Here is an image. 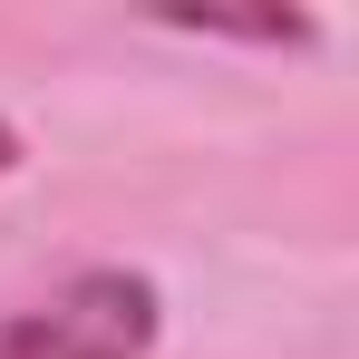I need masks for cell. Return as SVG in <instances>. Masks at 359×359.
Returning <instances> with one entry per match:
<instances>
[{
    "mask_svg": "<svg viewBox=\"0 0 359 359\" xmlns=\"http://www.w3.org/2000/svg\"><path fill=\"white\" fill-rule=\"evenodd\" d=\"M156 340H165V292L126 262H88L49 301L0 311V359H156Z\"/></svg>",
    "mask_w": 359,
    "mask_h": 359,
    "instance_id": "obj_1",
    "label": "cell"
},
{
    "mask_svg": "<svg viewBox=\"0 0 359 359\" xmlns=\"http://www.w3.org/2000/svg\"><path fill=\"white\" fill-rule=\"evenodd\" d=\"M175 29H194V39H262V49H311L320 39L301 10H282V20H175Z\"/></svg>",
    "mask_w": 359,
    "mask_h": 359,
    "instance_id": "obj_2",
    "label": "cell"
},
{
    "mask_svg": "<svg viewBox=\"0 0 359 359\" xmlns=\"http://www.w3.org/2000/svg\"><path fill=\"white\" fill-rule=\"evenodd\" d=\"M0 175H20V126L0 117Z\"/></svg>",
    "mask_w": 359,
    "mask_h": 359,
    "instance_id": "obj_3",
    "label": "cell"
}]
</instances>
